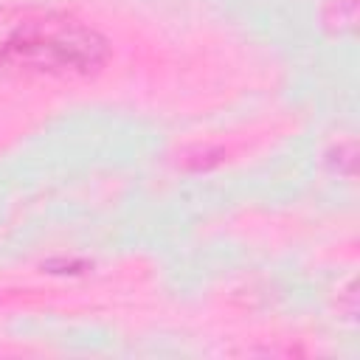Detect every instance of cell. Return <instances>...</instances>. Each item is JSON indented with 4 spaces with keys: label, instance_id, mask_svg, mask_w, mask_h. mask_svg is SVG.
<instances>
[{
    "label": "cell",
    "instance_id": "6da1fadb",
    "mask_svg": "<svg viewBox=\"0 0 360 360\" xmlns=\"http://www.w3.org/2000/svg\"><path fill=\"white\" fill-rule=\"evenodd\" d=\"M107 56V39L68 11L42 6L0 8V76H90Z\"/></svg>",
    "mask_w": 360,
    "mask_h": 360
}]
</instances>
